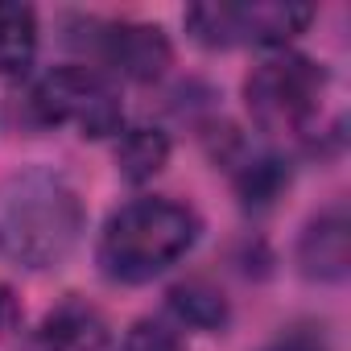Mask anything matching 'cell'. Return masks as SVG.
I'll use <instances>...</instances> for the list:
<instances>
[{
	"mask_svg": "<svg viewBox=\"0 0 351 351\" xmlns=\"http://www.w3.org/2000/svg\"><path fill=\"white\" fill-rule=\"evenodd\" d=\"M87 211L66 173L25 165L0 178V261L17 269H54L83 240Z\"/></svg>",
	"mask_w": 351,
	"mask_h": 351,
	"instance_id": "6da1fadb",
	"label": "cell"
},
{
	"mask_svg": "<svg viewBox=\"0 0 351 351\" xmlns=\"http://www.w3.org/2000/svg\"><path fill=\"white\" fill-rule=\"evenodd\" d=\"M330 91H335V79L322 62L293 50H273L248 71L244 108L265 136L293 141L318 153V141L326 132L339 136V124H343L339 108L330 104Z\"/></svg>",
	"mask_w": 351,
	"mask_h": 351,
	"instance_id": "7a4b0ae2",
	"label": "cell"
},
{
	"mask_svg": "<svg viewBox=\"0 0 351 351\" xmlns=\"http://www.w3.org/2000/svg\"><path fill=\"white\" fill-rule=\"evenodd\" d=\"M199 232L203 223L186 203H173L161 195L132 199L120 211H112V219L104 223L95 261L104 277L120 285H145L178 265L199 244Z\"/></svg>",
	"mask_w": 351,
	"mask_h": 351,
	"instance_id": "3957f363",
	"label": "cell"
},
{
	"mask_svg": "<svg viewBox=\"0 0 351 351\" xmlns=\"http://www.w3.org/2000/svg\"><path fill=\"white\" fill-rule=\"evenodd\" d=\"M29 112L50 128H75L79 136L91 141L124 132V108L116 83L83 62L46 71L29 91Z\"/></svg>",
	"mask_w": 351,
	"mask_h": 351,
	"instance_id": "277c9868",
	"label": "cell"
},
{
	"mask_svg": "<svg viewBox=\"0 0 351 351\" xmlns=\"http://www.w3.org/2000/svg\"><path fill=\"white\" fill-rule=\"evenodd\" d=\"M314 21L310 5L289 0H211V5L186 9V29L195 42L211 50H236V46H261V50H285L306 25Z\"/></svg>",
	"mask_w": 351,
	"mask_h": 351,
	"instance_id": "5b68a950",
	"label": "cell"
},
{
	"mask_svg": "<svg viewBox=\"0 0 351 351\" xmlns=\"http://www.w3.org/2000/svg\"><path fill=\"white\" fill-rule=\"evenodd\" d=\"M83 38H71L75 46H83L95 62L99 75H120L132 83H153L165 75V66L173 62L169 38L157 25H141V21H99L87 17L79 21Z\"/></svg>",
	"mask_w": 351,
	"mask_h": 351,
	"instance_id": "8992f818",
	"label": "cell"
},
{
	"mask_svg": "<svg viewBox=\"0 0 351 351\" xmlns=\"http://www.w3.org/2000/svg\"><path fill=\"white\" fill-rule=\"evenodd\" d=\"M108 339H112L108 318L91 302L66 298L42 314V322L25 335L21 351H108Z\"/></svg>",
	"mask_w": 351,
	"mask_h": 351,
	"instance_id": "52a82bcc",
	"label": "cell"
},
{
	"mask_svg": "<svg viewBox=\"0 0 351 351\" xmlns=\"http://www.w3.org/2000/svg\"><path fill=\"white\" fill-rule=\"evenodd\" d=\"M347 265H351V223H347V207L335 203L302 228L298 269L310 281H343Z\"/></svg>",
	"mask_w": 351,
	"mask_h": 351,
	"instance_id": "ba28073f",
	"label": "cell"
},
{
	"mask_svg": "<svg viewBox=\"0 0 351 351\" xmlns=\"http://www.w3.org/2000/svg\"><path fill=\"white\" fill-rule=\"evenodd\" d=\"M228 169H232V178H236V191H240V203L248 211H265L273 207V199L285 191L289 182V169L281 157L273 153H256L240 141H232V153H223Z\"/></svg>",
	"mask_w": 351,
	"mask_h": 351,
	"instance_id": "9c48e42d",
	"label": "cell"
},
{
	"mask_svg": "<svg viewBox=\"0 0 351 351\" xmlns=\"http://www.w3.org/2000/svg\"><path fill=\"white\" fill-rule=\"evenodd\" d=\"M38 54V13L0 0V79H21Z\"/></svg>",
	"mask_w": 351,
	"mask_h": 351,
	"instance_id": "30bf717a",
	"label": "cell"
},
{
	"mask_svg": "<svg viewBox=\"0 0 351 351\" xmlns=\"http://www.w3.org/2000/svg\"><path fill=\"white\" fill-rule=\"evenodd\" d=\"M169 314L178 318V326H191V330H223L232 310H228V298L207 285V281H182L169 289Z\"/></svg>",
	"mask_w": 351,
	"mask_h": 351,
	"instance_id": "8fae6325",
	"label": "cell"
},
{
	"mask_svg": "<svg viewBox=\"0 0 351 351\" xmlns=\"http://www.w3.org/2000/svg\"><path fill=\"white\" fill-rule=\"evenodd\" d=\"M116 161L128 182H149L169 161V141L161 128H124L116 141Z\"/></svg>",
	"mask_w": 351,
	"mask_h": 351,
	"instance_id": "7c38bea8",
	"label": "cell"
},
{
	"mask_svg": "<svg viewBox=\"0 0 351 351\" xmlns=\"http://www.w3.org/2000/svg\"><path fill=\"white\" fill-rule=\"evenodd\" d=\"M120 351H182V335L173 330L165 318H141L124 335Z\"/></svg>",
	"mask_w": 351,
	"mask_h": 351,
	"instance_id": "4fadbf2b",
	"label": "cell"
},
{
	"mask_svg": "<svg viewBox=\"0 0 351 351\" xmlns=\"http://www.w3.org/2000/svg\"><path fill=\"white\" fill-rule=\"evenodd\" d=\"M261 351H330V343H326L322 326H314V322H293V326H285L281 335H273Z\"/></svg>",
	"mask_w": 351,
	"mask_h": 351,
	"instance_id": "5bb4252c",
	"label": "cell"
},
{
	"mask_svg": "<svg viewBox=\"0 0 351 351\" xmlns=\"http://www.w3.org/2000/svg\"><path fill=\"white\" fill-rule=\"evenodd\" d=\"M17 322H21V306H17V298H13L9 285H0V339H5Z\"/></svg>",
	"mask_w": 351,
	"mask_h": 351,
	"instance_id": "9a60e30c",
	"label": "cell"
}]
</instances>
